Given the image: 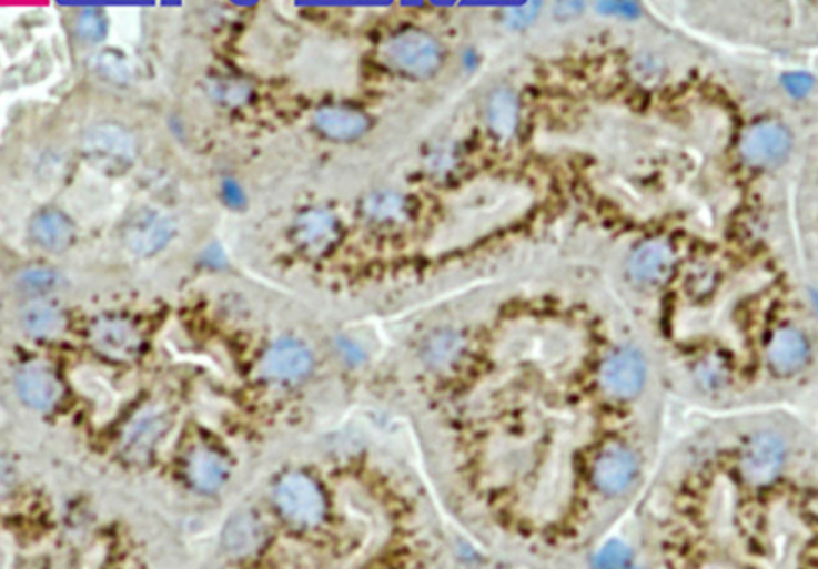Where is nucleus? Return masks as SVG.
<instances>
[{
	"mask_svg": "<svg viewBox=\"0 0 818 569\" xmlns=\"http://www.w3.org/2000/svg\"><path fill=\"white\" fill-rule=\"evenodd\" d=\"M646 384L634 346L573 362H505L443 335L416 397L471 506L515 535L562 541L634 495Z\"/></svg>",
	"mask_w": 818,
	"mask_h": 569,
	"instance_id": "obj_1",
	"label": "nucleus"
},
{
	"mask_svg": "<svg viewBox=\"0 0 818 569\" xmlns=\"http://www.w3.org/2000/svg\"><path fill=\"white\" fill-rule=\"evenodd\" d=\"M275 501L280 512L300 527H315L325 517V496L304 474L286 475L275 491Z\"/></svg>",
	"mask_w": 818,
	"mask_h": 569,
	"instance_id": "obj_2",
	"label": "nucleus"
},
{
	"mask_svg": "<svg viewBox=\"0 0 818 569\" xmlns=\"http://www.w3.org/2000/svg\"><path fill=\"white\" fill-rule=\"evenodd\" d=\"M787 461V447L779 435L759 433L745 444L740 455V474L753 487H766L779 478Z\"/></svg>",
	"mask_w": 818,
	"mask_h": 569,
	"instance_id": "obj_3",
	"label": "nucleus"
},
{
	"mask_svg": "<svg viewBox=\"0 0 818 569\" xmlns=\"http://www.w3.org/2000/svg\"><path fill=\"white\" fill-rule=\"evenodd\" d=\"M385 54L392 64L406 74L425 78L438 68L442 53L438 43L425 32H400L385 45Z\"/></svg>",
	"mask_w": 818,
	"mask_h": 569,
	"instance_id": "obj_4",
	"label": "nucleus"
},
{
	"mask_svg": "<svg viewBox=\"0 0 818 569\" xmlns=\"http://www.w3.org/2000/svg\"><path fill=\"white\" fill-rule=\"evenodd\" d=\"M791 150V136L777 122H761L750 126L740 141V154L751 166L779 165Z\"/></svg>",
	"mask_w": 818,
	"mask_h": 569,
	"instance_id": "obj_5",
	"label": "nucleus"
},
{
	"mask_svg": "<svg viewBox=\"0 0 818 569\" xmlns=\"http://www.w3.org/2000/svg\"><path fill=\"white\" fill-rule=\"evenodd\" d=\"M674 250L668 242L653 238L636 248L628 263V274L635 284L657 286L670 277L674 270Z\"/></svg>",
	"mask_w": 818,
	"mask_h": 569,
	"instance_id": "obj_6",
	"label": "nucleus"
},
{
	"mask_svg": "<svg viewBox=\"0 0 818 569\" xmlns=\"http://www.w3.org/2000/svg\"><path fill=\"white\" fill-rule=\"evenodd\" d=\"M173 234L172 217L155 210H144L130 221L125 230V241L137 255L148 256L160 252L172 241Z\"/></svg>",
	"mask_w": 818,
	"mask_h": 569,
	"instance_id": "obj_7",
	"label": "nucleus"
},
{
	"mask_svg": "<svg viewBox=\"0 0 818 569\" xmlns=\"http://www.w3.org/2000/svg\"><path fill=\"white\" fill-rule=\"evenodd\" d=\"M83 148L94 161L111 166H125L134 158L132 135L112 123L93 126L83 140Z\"/></svg>",
	"mask_w": 818,
	"mask_h": 569,
	"instance_id": "obj_8",
	"label": "nucleus"
},
{
	"mask_svg": "<svg viewBox=\"0 0 818 569\" xmlns=\"http://www.w3.org/2000/svg\"><path fill=\"white\" fill-rule=\"evenodd\" d=\"M312 364V355L303 343L280 339L265 353L263 372L272 379L294 380L307 375Z\"/></svg>",
	"mask_w": 818,
	"mask_h": 569,
	"instance_id": "obj_9",
	"label": "nucleus"
},
{
	"mask_svg": "<svg viewBox=\"0 0 818 569\" xmlns=\"http://www.w3.org/2000/svg\"><path fill=\"white\" fill-rule=\"evenodd\" d=\"M90 339L98 353L115 360H129L138 354L141 338L129 322L119 318H103L93 325Z\"/></svg>",
	"mask_w": 818,
	"mask_h": 569,
	"instance_id": "obj_10",
	"label": "nucleus"
},
{
	"mask_svg": "<svg viewBox=\"0 0 818 569\" xmlns=\"http://www.w3.org/2000/svg\"><path fill=\"white\" fill-rule=\"evenodd\" d=\"M809 344L806 336L792 326H784L774 333L767 346V362L780 376L796 375L806 365Z\"/></svg>",
	"mask_w": 818,
	"mask_h": 569,
	"instance_id": "obj_11",
	"label": "nucleus"
},
{
	"mask_svg": "<svg viewBox=\"0 0 818 569\" xmlns=\"http://www.w3.org/2000/svg\"><path fill=\"white\" fill-rule=\"evenodd\" d=\"M17 390L29 407L46 409L60 397V383L47 366L32 364L18 373Z\"/></svg>",
	"mask_w": 818,
	"mask_h": 569,
	"instance_id": "obj_12",
	"label": "nucleus"
},
{
	"mask_svg": "<svg viewBox=\"0 0 818 569\" xmlns=\"http://www.w3.org/2000/svg\"><path fill=\"white\" fill-rule=\"evenodd\" d=\"M169 429L166 413H145L134 420L125 438V451L130 458L141 461L151 455L159 438Z\"/></svg>",
	"mask_w": 818,
	"mask_h": 569,
	"instance_id": "obj_13",
	"label": "nucleus"
},
{
	"mask_svg": "<svg viewBox=\"0 0 818 569\" xmlns=\"http://www.w3.org/2000/svg\"><path fill=\"white\" fill-rule=\"evenodd\" d=\"M319 130L333 140H354L368 129V119L362 112L345 108H323L315 115Z\"/></svg>",
	"mask_w": 818,
	"mask_h": 569,
	"instance_id": "obj_14",
	"label": "nucleus"
},
{
	"mask_svg": "<svg viewBox=\"0 0 818 569\" xmlns=\"http://www.w3.org/2000/svg\"><path fill=\"white\" fill-rule=\"evenodd\" d=\"M188 477L200 491H216L228 477V467L212 449L199 448L189 456Z\"/></svg>",
	"mask_w": 818,
	"mask_h": 569,
	"instance_id": "obj_15",
	"label": "nucleus"
},
{
	"mask_svg": "<svg viewBox=\"0 0 818 569\" xmlns=\"http://www.w3.org/2000/svg\"><path fill=\"white\" fill-rule=\"evenodd\" d=\"M31 234L40 246L49 252H63L72 242L71 223L58 212L40 213L31 223Z\"/></svg>",
	"mask_w": 818,
	"mask_h": 569,
	"instance_id": "obj_16",
	"label": "nucleus"
},
{
	"mask_svg": "<svg viewBox=\"0 0 818 569\" xmlns=\"http://www.w3.org/2000/svg\"><path fill=\"white\" fill-rule=\"evenodd\" d=\"M21 324L32 338L52 339L63 332L64 318L57 307L39 303L32 304L23 312Z\"/></svg>",
	"mask_w": 818,
	"mask_h": 569,
	"instance_id": "obj_17",
	"label": "nucleus"
},
{
	"mask_svg": "<svg viewBox=\"0 0 818 569\" xmlns=\"http://www.w3.org/2000/svg\"><path fill=\"white\" fill-rule=\"evenodd\" d=\"M489 123L497 136L511 138L518 122V101L511 90H497L489 100Z\"/></svg>",
	"mask_w": 818,
	"mask_h": 569,
	"instance_id": "obj_18",
	"label": "nucleus"
},
{
	"mask_svg": "<svg viewBox=\"0 0 818 569\" xmlns=\"http://www.w3.org/2000/svg\"><path fill=\"white\" fill-rule=\"evenodd\" d=\"M334 234V217L322 210L304 213L300 220V238L307 245L326 244Z\"/></svg>",
	"mask_w": 818,
	"mask_h": 569,
	"instance_id": "obj_19",
	"label": "nucleus"
},
{
	"mask_svg": "<svg viewBox=\"0 0 818 569\" xmlns=\"http://www.w3.org/2000/svg\"><path fill=\"white\" fill-rule=\"evenodd\" d=\"M260 529L257 525L249 517H239L229 525L225 531V547L229 552L245 556L256 547Z\"/></svg>",
	"mask_w": 818,
	"mask_h": 569,
	"instance_id": "obj_20",
	"label": "nucleus"
},
{
	"mask_svg": "<svg viewBox=\"0 0 818 569\" xmlns=\"http://www.w3.org/2000/svg\"><path fill=\"white\" fill-rule=\"evenodd\" d=\"M80 38L89 42H101L107 38L108 21L104 13L98 9H87L80 14L78 23Z\"/></svg>",
	"mask_w": 818,
	"mask_h": 569,
	"instance_id": "obj_21",
	"label": "nucleus"
},
{
	"mask_svg": "<svg viewBox=\"0 0 818 569\" xmlns=\"http://www.w3.org/2000/svg\"><path fill=\"white\" fill-rule=\"evenodd\" d=\"M366 212L371 216L380 217V220H388V217H395L402 212V201L394 194H377L371 197L368 204H366Z\"/></svg>",
	"mask_w": 818,
	"mask_h": 569,
	"instance_id": "obj_22",
	"label": "nucleus"
},
{
	"mask_svg": "<svg viewBox=\"0 0 818 569\" xmlns=\"http://www.w3.org/2000/svg\"><path fill=\"white\" fill-rule=\"evenodd\" d=\"M781 82H784L787 92L795 98L806 96L814 87V79L805 72H790V74L784 75Z\"/></svg>",
	"mask_w": 818,
	"mask_h": 569,
	"instance_id": "obj_23",
	"label": "nucleus"
},
{
	"mask_svg": "<svg viewBox=\"0 0 818 569\" xmlns=\"http://www.w3.org/2000/svg\"><path fill=\"white\" fill-rule=\"evenodd\" d=\"M54 281H57V277H54L52 272L43 270L28 271L27 274L21 277L23 285L32 289L52 288Z\"/></svg>",
	"mask_w": 818,
	"mask_h": 569,
	"instance_id": "obj_24",
	"label": "nucleus"
},
{
	"mask_svg": "<svg viewBox=\"0 0 818 569\" xmlns=\"http://www.w3.org/2000/svg\"><path fill=\"white\" fill-rule=\"evenodd\" d=\"M100 64L101 69H104L107 74L111 75L114 81H123V79L129 78V69H127L125 61L120 60L115 54H101Z\"/></svg>",
	"mask_w": 818,
	"mask_h": 569,
	"instance_id": "obj_25",
	"label": "nucleus"
},
{
	"mask_svg": "<svg viewBox=\"0 0 818 569\" xmlns=\"http://www.w3.org/2000/svg\"><path fill=\"white\" fill-rule=\"evenodd\" d=\"M223 195L228 205L234 206V209H240V206L245 204V192H243L240 184L235 183L234 180L224 181Z\"/></svg>",
	"mask_w": 818,
	"mask_h": 569,
	"instance_id": "obj_26",
	"label": "nucleus"
},
{
	"mask_svg": "<svg viewBox=\"0 0 818 569\" xmlns=\"http://www.w3.org/2000/svg\"><path fill=\"white\" fill-rule=\"evenodd\" d=\"M534 7L536 6L533 3V6L512 9L511 12H508V17H511V21H514L516 24L529 23L534 18V13L537 12V9H534Z\"/></svg>",
	"mask_w": 818,
	"mask_h": 569,
	"instance_id": "obj_27",
	"label": "nucleus"
},
{
	"mask_svg": "<svg viewBox=\"0 0 818 569\" xmlns=\"http://www.w3.org/2000/svg\"><path fill=\"white\" fill-rule=\"evenodd\" d=\"M605 7H609V9H607V12L627 14H635L636 12H638V9H636V6H634V3H606Z\"/></svg>",
	"mask_w": 818,
	"mask_h": 569,
	"instance_id": "obj_28",
	"label": "nucleus"
}]
</instances>
